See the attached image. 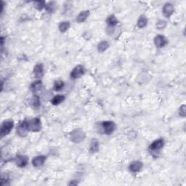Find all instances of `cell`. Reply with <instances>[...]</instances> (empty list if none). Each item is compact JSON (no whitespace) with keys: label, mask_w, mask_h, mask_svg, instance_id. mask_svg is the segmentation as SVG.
<instances>
[{"label":"cell","mask_w":186,"mask_h":186,"mask_svg":"<svg viewBox=\"0 0 186 186\" xmlns=\"http://www.w3.org/2000/svg\"><path fill=\"white\" fill-rule=\"evenodd\" d=\"M147 23V19L145 15H141L139 17L138 20H137V26L140 28H142L145 26H146Z\"/></svg>","instance_id":"16"},{"label":"cell","mask_w":186,"mask_h":186,"mask_svg":"<svg viewBox=\"0 0 186 186\" xmlns=\"http://www.w3.org/2000/svg\"><path fill=\"white\" fill-rule=\"evenodd\" d=\"M33 4H34V7H36V9H39V10L42 9L43 7H45V5H46V4H44V1H35Z\"/></svg>","instance_id":"23"},{"label":"cell","mask_w":186,"mask_h":186,"mask_svg":"<svg viewBox=\"0 0 186 186\" xmlns=\"http://www.w3.org/2000/svg\"><path fill=\"white\" fill-rule=\"evenodd\" d=\"M46 161V157L44 155H38L35 157L32 160V164L35 167H39L44 164V161Z\"/></svg>","instance_id":"10"},{"label":"cell","mask_w":186,"mask_h":186,"mask_svg":"<svg viewBox=\"0 0 186 186\" xmlns=\"http://www.w3.org/2000/svg\"><path fill=\"white\" fill-rule=\"evenodd\" d=\"M106 22H107V23L108 24L109 26L113 27L117 25V23H118V20H117L116 17H115L114 15H111L108 16V17L106 20Z\"/></svg>","instance_id":"17"},{"label":"cell","mask_w":186,"mask_h":186,"mask_svg":"<svg viewBox=\"0 0 186 186\" xmlns=\"http://www.w3.org/2000/svg\"><path fill=\"white\" fill-rule=\"evenodd\" d=\"M174 12V8L172 4L171 3H166L163 5L162 8V12L163 15L166 17H169Z\"/></svg>","instance_id":"7"},{"label":"cell","mask_w":186,"mask_h":186,"mask_svg":"<svg viewBox=\"0 0 186 186\" xmlns=\"http://www.w3.org/2000/svg\"><path fill=\"white\" fill-rule=\"evenodd\" d=\"M108 47H109V44L108 41H103L98 44V46H97V50H98V52H103L104 51L106 50Z\"/></svg>","instance_id":"18"},{"label":"cell","mask_w":186,"mask_h":186,"mask_svg":"<svg viewBox=\"0 0 186 186\" xmlns=\"http://www.w3.org/2000/svg\"><path fill=\"white\" fill-rule=\"evenodd\" d=\"M98 149H99L98 142H97V140H93L92 143H91L90 150L92 153H95V152L98 151Z\"/></svg>","instance_id":"22"},{"label":"cell","mask_w":186,"mask_h":186,"mask_svg":"<svg viewBox=\"0 0 186 186\" xmlns=\"http://www.w3.org/2000/svg\"><path fill=\"white\" fill-rule=\"evenodd\" d=\"M89 15V12L88 10L82 11L78 14L77 17H76V21L78 23H82V22L85 21L86 19L87 18L88 16Z\"/></svg>","instance_id":"14"},{"label":"cell","mask_w":186,"mask_h":186,"mask_svg":"<svg viewBox=\"0 0 186 186\" xmlns=\"http://www.w3.org/2000/svg\"><path fill=\"white\" fill-rule=\"evenodd\" d=\"M15 163L18 167H24L28 162V157L25 155H17L15 158Z\"/></svg>","instance_id":"9"},{"label":"cell","mask_w":186,"mask_h":186,"mask_svg":"<svg viewBox=\"0 0 186 186\" xmlns=\"http://www.w3.org/2000/svg\"><path fill=\"white\" fill-rule=\"evenodd\" d=\"M28 121H23L18 125L17 127V133L20 137H25L27 135V133L28 132Z\"/></svg>","instance_id":"4"},{"label":"cell","mask_w":186,"mask_h":186,"mask_svg":"<svg viewBox=\"0 0 186 186\" xmlns=\"http://www.w3.org/2000/svg\"><path fill=\"white\" fill-rule=\"evenodd\" d=\"M179 113L181 116L185 117V105H182V106H180V108H179Z\"/></svg>","instance_id":"26"},{"label":"cell","mask_w":186,"mask_h":186,"mask_svg":"<svg viewBox=\"0 0 186 186\" xmlns=\"http://www.w3.org/2000/svg\"><path fill=\"white\" fill-rule=\"evenodd\" d=\"M70 24L68 21H64L61 22L59 25V30L61 32H65L69 28Z\"/></svg>","instance_id":"20"},{"label":"cell","mask_w":186,"mask_h":186,"mask_svg":"<svg viewBox=\"0 0 186 186\" xmlns=\"http://www.w3.org/2000/svg\"><path fill=\"white\" fill-rule=\"evenodd\" d=\"M166 22L163 20H158V21L156 23V28L159 30L163 29V28L166 27Z\"/></svg>","instance_id":"24"},{"label":"cell","mask_w":186,"mask_h":186,"mask_svg":"<svg viewBox=\"0 0 186 186\" xmlns=\"http://www.w3.org/2000/svg\"><path fill=\"white\" fill-rule=\"evenodd\" d=\"M64 100H65V96L61 95V94H58V95L54 96L51 102H52V105H59V104L62 103L64 101Z\"/></svg>","instance_id":"15"},{"label":"cell","mask_w":186,"mask_h":186,"mask_svg":"<svg viewBox=\"0 0 186 186\" xmlns=\"http://www.w3.org/2000/svg\"><path fill=\"white\" fill-rule=\"evenodd\" d=\"M32 105H33V106H39V105H40V102H39V97H36V96H35L34 98H33V102H32Z\"/></svg>","instance_id":"27"},{"label":"cell","mask_w":186,"mask_h":186,"mask_svg":"<svg viewBox=\"0 0 186 186\" xmlns=\"http://www.w3.org/2000/svg\"><path fill=\"white\" fill-rule=\"evenodd\" d=\"M84 138V134L81 131L76 130L74 132L72 133L71 140L74 141L75 142H78L80 141H82Z\"/></svg>","instance_id":"11"},{"label":"cell","mask_w":186,"mask_h":186,"mask_svg":"<svg viewBox=\"0 0 186 186\" xmlns=\"http://www.w3.org/2000/svg\"><path fill=\"white\" fill-rule=\"evenodd\" d=\"M42 84H41V81L38 80V81H34L33 84H31V89L33 92H36V91L39 90L41 89Z\"/></svg>","instance_id":"19"},{"label":"cell","mask_w":186,"mask_h":186,"mask_svg":"<svg viewBox=\"0 0 186 186\" xmlns=\"http://www.w3.org/2000/svg\"><path fill=\"white\" fill-rule=\"evenodd\" d=\"M102 126V129L103 132L105 134H110L114 132L115 129H116V124L113 121H103L101 124Z\"/></svg>","instance_id":"2"},{"label":"cell","mask_w":186,"mask_h":186,"mask_svg":"<svg viewBox=\"0 0 186 186\" xmlns=\"http://www.w3.org/2000/svg\"><path fill=\"white\" fill-rule=\"evenodd\" d=\"M43 73H44V69H43L42 64L39 63L35 65L33 68V74L36 78H41L42 77Z\"/></svg>","instance_id":"12"},{"label":"cell","mask_w":186,"mask_h":186,"mask_svg":"<svg viewBox=\"0 0 186 186\" xmlns=\"http://www.w3.org/2000/svg\"><path fill=\"white\" fill-rule=\"evenodd\" d=\"M64 86L63 81L61 80H57L54 83V89L55 91H60V89H62Z\"/></svg>","instance_id":"21"},{"label":"cell","mask_w":186,"mask_h":186,"mask_svg":"<svg viewBox=\"0 0 186 186\" xmlns=\"http://www.w3.org/2000/svg\"><path fill=\"white\" fill-rule=\"evenodd\" d=\"M13 127V121L12 120H7L3 122L1 127V137L7 135Z\"/></svg>","instance_id":"3"},{"label":"cell","mask_w":186,"mask_h":186,"mask_svg":"<svg viewBox=\"0 0 186 186\" xmlns=\"http://www.w3.org/2000/svg\"><path fill=\"white\" fill-rule=\"evenodd\" d=\"M54 3L53 2H49V3H47V4L45 5V7H46V10H47L48 12H52L54 11Z\"/></svg>","instance_id":"25"},{"label":"cell","mask_w":186,"mask_h":186,"mask_svg":"<svg viewBox=\"0 0 186 186\" xmlns=\"http://www.w3.org/2000/svg\"><path fill=\"white\" fill-rule=\"evenodd\" d=\"M142 163L141 161H134V162L131 163V164L129 165V170L132 172H137V171H139L142 169Z\"/></svg>","instance_id":"13"},{"label":"cell","mask_w":186,"mask_h":186,"mask_svg":"<svg viewBox=\"0 0 186 186\" xmlns=\"http://www.w3.org/2000/svg\"><path fill=\"white\" fill-rule=\"evenodd\" d=\"M28 130L31 132H39L41 129V123L39 118H32L28 121Z\"/></svg>","instance_id":"1"},{"label":"cell","mask_w":186,"mask_h":186,"mask_svg":"<svg viewBox=\"0 0 186 186\" xmlns=\"http://www.w3.org/2000/svg\"><path fill=\"white\" fill-rule=\"evenodd\" d=\"M163 145H164V141H163V139L162 138L158 139L155 140L154 142H153L150 144L149 149L153 152H157L158 151V150H161V149L163 147Z\"/></svg>","instance_id":"5"},{"label":"cell","mask_w":186,"mask_h":186,"mask_svg":"<svg viewBox=\"0 0 186 186\" xmlns=\"http://www.w3.org/2000/svg\"><path fill=\"white\" fill-rule=\"evenodd\" d=\"M84 74V69L81 65H78L74 68L70 73V77L72 78H78Z\"/></svg>","instance_id":"6"},{"label":"cell","mask_w":186,"mask_h":186,"mask_svg":"<svg viewBox=\"0 0 186 186\" xmlns=\"http://www.w3.org/2000/svg\"><path fill=\"white\" fill-rule=\"evenodd\" d=\"M167 39L162 35H157L154 39L155 45L158 48H161L167 44Z\"/></svg>","instance_id":"8"}]
</instances>
